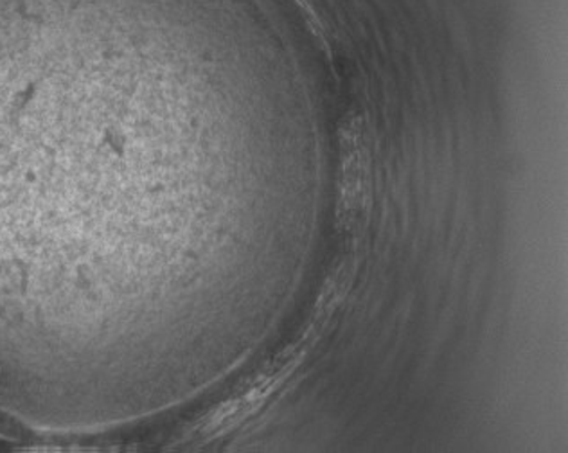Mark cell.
<instances>
[{"mask_svg":"<svg viewBox=\"0 0 568 453\" xmlns=\"http://www.w3.org/2000/svg\"><path fill=\"white\" fill-rule=\"evenodd\" d=\"M341 180H338V214L349 229L365 218L371 193L369 150L365 144L361 119L347 121L341 132Z\"/></svg>","mask_w":568,"mask_h":453,"instance_id":"cell-1","label":"cell"},{"mask_svg":"<svg viewBox=\"0 0 568 453\" xmlns=\"http://www.w3.org/2000/svg\"><path fill=\"white\" fill-rule=\"evenodd\" d=\"M292 4L297 8L298 13L303 14L315 37L326 42V26H324L323 17L318 13L315 2L313 0H292Z\"/></svg>","mask_w":568,"mask_h":453,"instance_id":"cell-2","label":"cell"}]
</instances>
